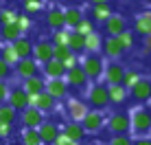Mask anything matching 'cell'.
Segmentation results:
<instances>
[{
    "instance_id": "obj_1",
    "label": "cell",
    "mask_w": 151,
    "mask_h": 145,
    "mask_svg": "<svg viewBox=\"0 0 151 145\" xmlns=\"http://www.w3.org/2000/svg\"><path fill=\"white\" fill-rule=\"evenodd\" d=\"M86 103L94 110H107L110 108V95H107L105 81H90L86 90Z\"/></svg>"
},
{
    "instance_id": "obj_2",
    "label": "cell",
    "mask_w": 151,
    "mask_h": 145,
    "mask_svg": "<svg viewBox=\"0 0 151 145\" xmlns=\"http://www.w3.org/2000/svg\"><path fill=\"white\" fill-rule=\"evenodd\" d=\"M81 68L86 70L90 81H101L103 79V70H105V59L101 53H83L79 59Z\"/></svg>"
},
{
    "instance_id": "obj_3",
    "label": "cell",
    "mask_w": 151,
    "mask_h": 145,
    "mask_svg": "<svg viewBox=\"0 0 151 145\" xmlns=\"http://www.w3.org/2000/svg\"><path fill=\"white\" fill-rule=\"evenodd\" d=\"M105 128L110 130V134H129L132 132V115L125 108H116L105 119Z\"/></svg>"
},
{
    "instance_id": "obj_4",
    "label": "cell",
    "mask_w": 151,
    "mask_h": 145,
    "mask_svg": "<svg viewBox=\"0 0 151 145\" xmlns=\"http://www.w3.org/2000/svg\"><path fill=\"white\" fill-rule=\"evenodd\" d=\"M132 115V132L136 136H149L151 134V108H136Z\"/></svg>"
},
{
    "instance_id": "obj_5",
    "label": "cell",
    "mask_w": 151,
    "mask_h": 145,
    "mask_svg": "<svg viewBox=\"0 0 151 145\" xmlns=\"http://www.w3.org/2000/svg\"><path fill=\"white\" fill-rule=\"evenodd\" d=\"M64 79L68 81V86L72 88V90H81V92H86V90H88V86H90V79H88L86 70L81 68V64H75V66H70V68H66Z\"/></svg>"
},
{
    "instance_id": "obj_6",
    "label": "cell",
    "mask_w": 151,
    "mask_h": 145,
    "mask_svg": "<svg viewBox=\"0 0 151 145\" xmlns=\"http://www.w3.org/2000/svg\"><path fill=\"white\" fill-rule=\"evenodd\" d=\"M129 97H132L134 103L138 106H145V103L151 101V79L149 77H140V79L129 88Z\"/></svg>"
},
{
    "instance_id": "obj_7",
    "label": "cell",
    "mask_w": 151,
    "mask_h": 145,
    "mask_svg": "<svg viewBox=\"0 0 151 145\" xmlns=\"http://www.w3.org/2000/svg\"><path fill=\"white\" fill-rule=\"evenodd\" d=\"M81 125L88 130V134H96L105 128V110H94V108H88L86 117L81 119Z\"/></svg>"
},
{
    "instance_id": "obj_8",
    "label": "cell",
    "mask_w": 151,
    "mask_h": 145,
    "mask_svg": "<svg viewBox=\"0 0 151 145\" xmlns=\"http://www.w3.org/2000/svg\"><path fill=\"white\" fill-rule=\"evenodd\" d=\"M18 121L22 123V128H40L42 123L46 121V117H44V112H42L40 108L29 106V108H24V110L20 112Z\"/></svg>"
},
{
    "instance_id": "obj_9",
    "label": "cell",
    "mask_w": 151,
    "mask_h": 145,
    "mask_svg": "<svg viewBox=\"0 0 151 145\" xmlns=\"http://www.w3.org/2000/svg\"><path fill=\"white\" fill-rule=\"evenodd\" d=\"M40 72V64L35 62V57H20L18 64L13 66V77L18 79H27L31 75H37Z\"/></svg>"
},
{
    "instance_id": "obj_10",
    "label": "cell",
    "mask_w": 151,
    "mask_h": 145,
    "mask_svg": "<svg viewBox=\"0 0 151 145\" xmlns=\"http://www.w3.org/2000/svg\"><path fill=\"white\" fill-rule=\"evenodd\" d=\"M48 95H53L57 101H64L70 92V86L64 77H53V79H46V88H44Z\"/></svg>"
},
{
    "instance_id": "obj_11",
    "label": "cell",
    "mask_w": 151,
    "mask_h": 145,
    "mask_svg": "<svg viewBox=\"0 0 151 145\" xmlns=\"http://www.w3.org/2000/svg\"><path fill=\"white\" fill-rule=\"evenodd\" d=\"M7 103H9V106H13L18 112H22L24 108L31 106V97H29V92L24 90L22 86H18V88H11V90H9Z\"/></svg>"
},
{
    "instance_id": "obj_12",
    "label": "cell",
    "mask_w": 151,
    "mask_h": 145,
    "mask_svg": "<svg viewBox=\"0 0 151 145\" xmlns=\"http://www.w3.org/2000/svg\"><path fill=\"white\" fill-rule=\"evenodd\" d=\"M33 57L37 64H44L53 57V42L50 38H40L37 42H33Z\"/></svg>"
},
{
    "instance_id": "obj_13",
    "label": "cell",
    "mask_w": 151,
    "mask_h": 145,
    "mask_svg": "<svg viewBox=\"0 0 151 145\" xmlns=\"http://www.w3.org/2000/svg\"><path fill=\"white\" fill-rule=\"evenodd\" d=\"M123 75H125V66L118 59H110V64H105V70H103L105 84H123Z\"/></svg>"
},
{
    "instance_id": "obj_14",
    "label": "cell",
    "mask_w": 151,
    "mask_h": 145,
    "mask_svg": "<svg viewBox=\"0 0 151 145\" xmlns=\"http://www.w3.org/2000/svg\"><path fill=\"white\" fill-rule=\"evenodd\" d=\"M86 112H88V103L83 99H68V97H66V115H68L70 121L81 123V119L86 117Z\"/></svg>"
},
{
    "instance_id": "obj_15",
    "label": "cell",
    "mask_w": 151,
    "mask_h": 145,
    "mask_svg": "<svg viewBox=\"0 0 151 145\" xmlns=\"http://www.w3.org/2000/svg\"><path fill=\"white\" fill-rule=\"evenodd\" d=\"M31 106H35V108H40L44 115H48V112H53L55 110V106H57V99L53 95H48L46 90H42L37 92V95H33L31 97Z\"/></svg>"
},
{
    "instance_id": "obj_16",
    "label": "cell",
    "mask_w": 151,
    "mask_h": 145,
    "mask_svg": "<svg viewBox=\"0 0 151 145\" xmlns=\"http://www.w3.org/2000/svg\"><path fill=\"white\" fill-rule=\"evenodd\" d=\"M40 72L46 77V79H53V77H64V75H66V66H64V62L50 57L48 62L40 64Z\"/></svg>"
},
{
    "instance_id": "obj_17",
    "label": "cell",
    "mask_w": 151,
    "mask_h": 145,
    "mask_svg": "<svg viewBox=\"0 0 151 145\" xmlns=\"http://www.w3.org/2000/svg\"><path fill=\"white\" fill-rule=\"evenodd\" d=\"M101 27H103V31H105L107 35H114V38H116L118 33H123V31L127 29V20H125L123 15H118V13H112Z\"/></svg>"
},
{
    "instance_id": "obj_18",
    "label": "cell",
    "mask_w": 151,
    "mask_h": 145,
    "mask_svg": "<svg viewBox=\"0 0 151 145\" xmlns=\"http://www.w3.org/2000/svg\"><path fill=\"white\" fill-rule=\"evenodd\" d=\"M101 53H105L107 59H121L123 55H125V51H123V46L118 44V40L114 38V35H107V38H103Z\"/></svg>"
},
{
    "instance_id": "obj_19",
    "label": "cell",
    "mask_w": 151,
    "mask_h": 145,
    "mask_svg": "<svg viewBox=\"0 0 151 145\" xmlns=\"http://www.w3.org/2000/svg\"><path fill=\"white\" fill-rule=\"evenodd\" d=\"M37 132H40V138H42V145H53L55 143V138H57V134H59V125L53 121H44L42 125L37 128Z\"/></svg>"
},
{
    "instance_id": "obj_20",
    "label": "cell",
    "mask_w": 151,
    "mask_h": 145,
    "mask_svg": "<svg viewBox=\"0 0 151 145\" xmlns=\"http://www.w3.org/2000/svg\"><path fill=\"white\" fill-rule=\"evenodd\" d=\"M20 86L29 92V97H33V95H37V92H42L46 88V77L37 72V75H31V77H27V79H22Z\"/></svg>"
},
{
    "instance_id": "obj_21",
    "label": "cell",
    "mask_w": 151,
    "mask_h": 145,
    "mask_svg": "<svg viewBox=\"0 0 151 145\" xmlns=\"http://www.w3.org/2000/svg\"><path fill=\"white\" fill-rule=\"evenodd\" d=\"M107 95H110V106H125L129 90L123 84H107Z\"/></svg>"
},
{
    "instance_id": "obj_22",
    "label": "cell",
    "mask_w": 151,
    "mask_h": 145,
    "mask_svg": "<svg viewBox=\"0 0 151 145\" xmlns=\"http://www.w3.org/2000/svg\"><path fill=\"white\" fill-rule=\"evenodd\" d=\"M61 132H64L68 138L77 141V143H83V141H86V136H88V130L81 125L79 121H68L64 128H61Z\"/></svg>"
},
{
    "instance_id": "obj_23",
    "label": "cell",
    "mask_w": 151,
    "mask_h": 145,
    "mask_svg": "<svg viewBox=\"0 0 151 145\" xmlns=\"http://www.w3.org/2000/svg\"><path fill=\"white\" fill-rule=\"evenodd\" d=\"M44 20H46V27H48L50 31H55V29H64V27H66L64 9H59V7H50L48 11H46Z\"/></svg>"
},
{
    "instance_id": "obj_24",
    "label": "cell",
    "mask_w": 151,
    "mask_h": 145,
    "mask_svg": "<svg viewBox=\"0 0 151 145\" xmlns=\"http://www.w3.org/2000/svg\"><path fill=\"white\" fill-rule=\"evenodd\" d=\"M134 33L140 35V38H147L151 33V11H142L136 15L134 20Z\"/></svg>"
},
{
    "instance_id": "obj_25",
    "label": "cell",
    "mask_w": 151,
    "mask_h": 145,
    "mask_svg": "<svg viewBox=\"0 0 151 145\" xmlns=\"http://www.w3.org/2000/svg\"><path fill=\"white\" fill-rule=\"evenodd\" d=\"M112 13H114L112 2H99V4H92V9H90V18L94 20L96 24H103Z\"/></svg>"
},
{
    "instance_id": "obj_26",
    "label": "cell",
    "mask_w": 151,
    "mask_h": 145,
    "mask_svg": "<svg viewBox=\"0 0 151 145\" xmlns=\"http://www.w3.org/2000/svg\"><path fill=\"white\" fill-rule=\"evenodd\" d=\"M11 46L15 49V53L20 57H33V40L27 38V35H20L18 40H13Z\"/></svg>"
},
{
    "instance_id": "obj_27",
    "label": "cell",
    "mask_w": 151,
    "mask_h": 145,
    "mask_svg": "<svg viewBox=\"0 0 151 145\" xmlns=\"http://www.w3.org/2000/svg\"><path fill=\"white\" fill-rule=\"evenodd\" d=\"M68 46H70V51H72V53H77V55H79V57H81V55L86 53V35H81L79 31L70 29Z\"/></svg>"
},
{
    "instance_id": "obj_28",
    "label": "cell",
    "mask_w": 151,
    "mask_h": 145,
    "mask_svg": "<svg viewBox=\"0 0 151 145\" xmlns=\"http://www.w3.org/2000/svg\"><path fill=\"white\" fill-rule=\"evenodd\" d=\"M103 49V35L99 31H92V33L86 35V53H101Z\"/></svg>"
},
{
    "instance_id": "obj_29",
    "label": "cell",
    "mask_w": 151,
    "mask_h": 145,
    "mask_svg": "<svg viewBox=\"0 0 151 145\" xmlns=\"http://www.w3.org/2000/svg\"><path fill=\"white\" fill-rule=\"evenodd\" d=\"M20 143L22 145H42L37 128H22V132H20Z\"/></svg>"
},
{
    "instance_id": "obj_30",
    "label": "cell",
    "mask_w": 151,
    "mask_h": 145,
    "mask_svg": "<svg viewBox=\"0 0 151 145\" xmlns=\"http://www.w3.org/2000/svg\"><path fill=\"white\" fill-rule=\"evenodd\" d=\"M136 38H138V35L134 33V29H125L123 33H118V35H116L118 44L123 46V51H125V53H127V51H132L134 46H136Z\"/></svg>"
},
{
    "instance_id": "obj_31",
    "label": "cell",
    "mask_w": 151,
    "mask_h": 145,
    "mask_svg": "<svg viewBox=\"0 0 151 145\" xmlns=\"http://www.w3.org/2000/svg\"><path fill=\"white\" fill-rule=\"evenodd\" d=\"M20 29L15 27V22H11V24H2V27H0V42H9L11 44L13 40H18L20 38Z\"/></svg>"
},
{
    "instance_id": "obj_32",
    "label": "cell",
    "mask_w": 151,
    "mask_h": 145,
    "mask_svg": "<svg viewBox=\"0 0 151 145\" xmlns=\"http://www.w3.org/2000/svg\"><path fill=\"white\" fill-rule=\"evenodd\" d=\"M83 18V11L79 7H68L64 9V20H66V27L68 29H75L77 24H79V20Z\"/></svg>"
},
{
    "instance_id": "obj_33",
    "label": "cell",
    "mask_w": 151,
    "mask_h": 145,
    "mask_svg": "<svg viewBox=\"0 0 151 145\" xmlns=\"http://www.w3.org/2000/svg\"><path fill=\"white\" fill-rule=\"evenodd\" d=\"M13 22H15V27L20 29V33H22V35H29L31 31H33V18H31L29 13H24V11L15 15Z\"/></svg>"
},
{
    "instance_id": "obj_34",
    "label": "cell",
    "mask_w": 151,
    "mask_h": 145,
    "mask_svg": "<svg viewBox=\"0 0 151 145\" xmlns=\"http://www.w3.org/2000/svg\"><path fill=\"white\" fill-rule=\"evenodd\" d=\"M0 59H4L9 66H15V64H18V59H20V55L15 53V49L9 42H4L2 46H0Z\"/></svg>"
},
{
    "instance_id": "obj_35",
    "label": "cell",
    "mask_w": 151,
    "mask_h": 145,
    "mask_svg": "<svg viewBox=\"0 0 151 145\" xmlns=\"http://www.w3.org/2000/svg\"><path fill=\"white\" fill-rule=\"evenodd\" d=\"M18 117H20V112L15 110L13 106H9L7 101L4 103H0V119H2V121H7V123H18Z\"/></svg>"
},
{
    "instance_id": "obj_36",
    "label": "cell",
    "mask_w": 151,
    "mask_h": 145,
    "mask_svg": "<svg viewBox=\"0 0 151 145\" xmlns=\"http://www.w3.org/2000/svg\"><path fill=\"white\" fill-rule=\"evenodd\" d=\"M75 31H79L81 35H88V33H92V31H96V22L90 18V15H83L79 20V24L75 27Z\"/></svg>"
},
{
    "instance_id": "obj_37",
    "label": "cell",
    "mask_w": 151,
    "mask_h": 145,
    "mask_svg": "<svg viewBox=\"0 0 151 145\" xmlns=\"http://www.w3.org/2000/svg\"><path fill=\"white\" fill-rule=\"evenodd\" d=\"M42 0H22V11L29 13L31 18H35L37 13H42Z\"/></svg>"
},
{
    "instance_id": "obj_38",
    "label": "cell",
    "mask_w": 151,
    "mask_h": 145,
    "mask_svg": "<svg viewBox=\"0 0 151 145\" xmlns=\"http://www.w3.org/2000/svg\"><path fill=\"white\" fill-rule=\"evenodd\" d=\"M68 38H70V29L68 27L50 31V42L53 44H68Z\"/></svg>"
},
{
    "instance_id": "obj_39",
    "label": "cell",
    "mask_w": 151,
    "mask_h": 145,
    "mask_svg": "<svg viewBox=\"0 0 151 145\" xmlns=\"http://www.w3.org/2000/svg\"><path fill=\"white\" fill-rule=\"evenodd\" d=\"M140 77H142V75H140V72H138L136 68H125V75H123V86L129 90V88H132L134 84H136V81L140 79Z\"/></svg>"
},
{
    "instance_id": "obj_40",
    "label": "cell",
    "mask_w": 151,
    "mask_h": 145,
    "mask_svg": "<svg viewBox=\"0 0 151 145\" xmlns=\"http://www.w3.org/2000/svg\"><path fill=\"white\" fill-rule=\"evenodd\" d=\"M68 55H72V51H70L68 44H53V57H55V59L64 62Z\"/></svg>"
},
{
    "instance_id": "obj_41",
    "label": "cell",
    "mask_w": 151,
    "mask_h": 145,
    "mask_svg": "<svg viewBox=\"0 0 151 145\" xmlns=\"http://www.w3.org/2000/svg\"><path fill=\"white\" fill-rule=\"evenodd\" d=\"M15 15H18V11H15V9L2 7V9H0V27H2V24H11L13 20H15Z\"/></svg>"
},
{
    "instance_id": "obj_42",
    "label": "cell",
    "mask_w": 151,
    "mask_h": 145,
    "mask_svg": "<svg viewBox=\"0 0 151 145\" xmlns=\"http://www.w3.org/2000/svg\"><path fill=\"white\" fill-rule=\"evenodd\" d=\"M107 145H134V138L129 134H112Z\"/></svg>"
},
{
    "instance_id": "obj_43",
    "label": "cell",
    "mask_w": 151,
    "mask_h": 145,
    "mask_svg": "<svg viewBox=\"0 0 151 145\" xmlns=\"http://www.w3.org/2000/svg\"><path fill=\"white\" fill-rule=\"evenodd\" d=\"M13 134H15V125L0 119V138H2V141H7V138H11Z\"/></svg>"
},
{
    "instance_id": "obj_44",
    "label": "cell",
    "mask_w": 151,
    "mask_h": 145,
    "mask_svg": "<svg viewBox=\"0 0 151 145\" xmlns=\"http://www.w3.org/2000/svg\"><path fill=\"white\" fill-rule=\"evenodd\" d=\"M11 77H13V66H9L4 59H0V79L9 81Z\"/></svg>"
},
{
    "instance_id": "obj_45",
    "label": "cell",
    "mask_w": 151,
    "mask_h": 145,
    "mask_svg": "<svg viewBox=\"0 0 151 145\" xmlns=\"http://www.w3.org/2000/svg\"><path fill=\"white\" fill-rule=\"evenodd\" d=\"M9 90H11L9 81L0 79V103H4V101H7V97H9Z\"/></svg>"
},
{
    "instance_id": "obj_46",
    "label": "cell",
    "mask_w": 151,
    "mask_h": 145,
    "mask_svg": "<svg viewBox=\"0 0 151 145\" xmlns=\"http://www.w3.org/2000/svg\"><path fill=\"white\" fill-rule=\"evenodd\" d=\"M134 145H151V136H136Z\"/></svg>"
},
{
    "instance_id": "obj_47",
    "label": "cell",
    "mask_w": 151,
    "mask_h": 145,
    "mask_svg": "<svg viewBox=\"0 0 151 145\" xmlns=\"http://www.w3.org/2000/svg\"><path fill=\"white\" fill-rule=\"evenodd\" d=\"M92 4H99V2H112V0H90Z\"/></svg>"
},
{
    "instance_id": "obj_48",
    "label": "cell",
    "mask_w": 151,
    "mask_h": 145,
    "mask_svg": "<svg viewBox=\"0 0 151 145\" xmlns=\"http://www.w3.org/2000/svg\"><path fill=\"white\" fill-rule=\"evenodd\" d=\"M92 145H107V143H92Z\"/></svg>"
},
{
    "instance_id": "obj_49",
    "label": "cell",
    "mask_w": 151,
    "mask_h": 145,
    "mask_svg": "<svg viewBox=\"0 0 151 145\" xmlns=\"http://www.w3.org/2000/svg\"><path fill=\"white\" fill-rule=\"evenodd\" d=\"M116 2H127V0H116Z\"/></svg>"
},
{
    "instance_id": "obj_50",
    "label": "cell",
    "mask_w": 151,
    "mask_h": 145,
    "mask_svg": "<svg viewBox=\"0 0 151 145\" xmlns=\"http://www.w3.org/2000/svg\"><path fill=\"white\" fill-rule=\"evenodd\" d=\"M2 2H7V0H0V4H2Z\"/></svg>"
},
{
    "instance_id": "obj_51",
    "label": "cell",
    "mask_w": 151,
    "mask_h": 145,
    "mask_svg": "<svg viewBox=\"0 0 151 145\" xmlns=\"http://www.w3.org/2000/svg\"><path fill=\"white\" fill-rule=\"evenodd\" d=\"M147 2H149V4H151V0H147Z\"/></svg>"
},
{
    "instance_id": "obj_52",
    "label": "cell",
    "mask_w": 151,
    "mask_h": 145,
    "mask_svg": "<svg viewBox=\"0 0 151 145\" xmlns=\"http://www.w3.org/2000/svg\"><path fill=\"white\" fill-rule=\"evenodd\" d=\"M0 143H2V138H0Z\"/></svg>"
},
{
    "instance_id": "obj_53",
    "label": "cell",
    "mask_w": 151,
    "mask_h": 145,
    "mask_svg": "<svg viewBox=\"0 0 151 145\" xmlns=\"http://www.w3.org/2000/svg\"><path fill=\"white\" fill-rule=\"evenodd\" d=\"M42 2H44V0H42Z\"/></svg>"
},
{
    "instance_id": "obj_54",
    "label": "cell",
    "mask_w": 151,
    "mask_h": 145,
    "mask_svg": "<svg viewBox=\"0 0 151 145\" xmlns=\"http://www.w3.org/2000/svg\"><path fill=\"white\" fill-rule=\"evenodd\" d=\"M149 53H151V51H149Z\"/></svg>"
},
{
    "instance_id": "obj_55",
    "label": "cell",
    "mask_w": 151,
    "mask_h": 145,
    "mask_svg": "<svg viewBox=\"0 0 151 145\" xmlns=\"http://www.w3.org/2000/svg\"><path fill=\"white\" fill-rule=\"evenodd\" d=\"M149 59H151V57H149Z\"/></svg>"
}]
</instances>
